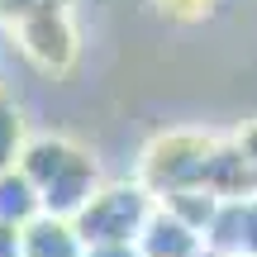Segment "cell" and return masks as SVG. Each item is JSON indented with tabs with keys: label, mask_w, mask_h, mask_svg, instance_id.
Returning <instances> with one entry per match:
<instances>
[{
	"label": "cell",
	"mask_w": 257,
	"mask_h": 257,
	"mask_svg": "<svg viewBox=\"0 0 257 257\" xmlns=\"http://www.w3.org/2000/svg\"><path fill=\"white\" fill-rule=\"evenodd\" d=\"M153 210H157V195L143 181H114V186L100 181V191L72 214V224L81 243H138Z\"/></svg>",
	"instance_id": "2"
},
{
	"label": "cell",
	"mask_w": 257,
	"mask_h": 257,
	"mask_svg": "<svg viewBox=\"0 0 257 257\" xmlns=\"http://www.w3.org/2000/svg\"><path fill=\"white\" fill-rule=\"evenodd\" d=\"M19 34V48H24V57L38 67V72H72L76 62V29L72 19H67V10H53V15H34L24 19V24H15Z\"/></svg>",
	"instance_id": "4"
},
{
	"label": "cell",
	"mask_w": 257,
	"mask_h": 257,
	"mask_svg": "<svg viewBox=\"0 0 257 257\" xmlns=\"http://www.w3.org/2000/svg\"><path fill=\"white\" fill-rule=\"evenodd\" d=\"M0 257H24V248H19V229H15V224H0Z\"/></svg>",
	"instance_id": "15"
},
{
	"label": "cell",
	"mask_w": 257,
	"mask_h": 257,
	"mask_svg": "<svg viewBox=\"0 0 257 257\" xmlns=\"http://www.w3.org/2000/svg\"><path fill=\"white\" fill-rule=\"evenodd\" d=\"M157 5H162L167 15H176V19H200V15H210L214 0H157Z\"/></svg>",
	"instance_id": "13"
},
{
	"label": "cell",
	"mask_w": 257,
	"mask_h": 257,
	"mask_svg": "<svg viewBox=\"0 0 257 257\" xmlns=\"http://www.w3.org/2000/svg\"><path fill=\"white\" fill-rule=\"evenodd\" d=\"M205 191H214L219 200L257 195V167L238 148V138H214V153H210V162H205Z\"/></svg>",
	"instance_id": "6"
},
{
	"label": "cell",
	"mask_w": 257,
	"mask_h": 257,
	"mask_svg": "<svg viewBox=\"0 0 257 257\" xmlns=\"http://www.w3.org/2000/svg\"><path fill=\"white\" fill-rule=\"evenodd\" d=\"M214 153V134H200V128H172V134L153 138L143 153V167H138V181L162 200L172 191H186V186H205V162Z\"/></svg>",
	"instance_id": "3"
},
{
	"label": "cell",
	"mask_w": 257,
	"mask_h": 257,
	"mask_svg": "<svg viewBox=\"0 0 257 257\" xmlns=\"http://www.w3.org/2000/svg\"><path fill=\"white\" fill-rule=\"evenodd\" d=\"M19 248H24V257H81L86 243H81V233H76L72 219L34 214V219L19 229Z\"/></svg>",
	"instance_id": "8"
},
{
	"label": "cell",
	"mask_w": 257,
	"mask_h": 257,
	"mask_svg": "<svg viewBox=\"0 0 257 257\" xmlns=\"http://www.w3.org/2000/svg\"><path fill=\"white\" fill-rule=\"evenodd\" d=\"M19 153H24V114L15 100L0 95V172H10L19 162Z\"/></svg>",
	"instance_id": "11"
},
{
	"label": "cell",
	"mask_w": 257,
	"mask_h": 257,
	"mask_svg": "<svg viewBox=\"0 0 257 257\" xmlns=\"http://www.w3.org/2000/svg\"><path fill=\"white\" fill-rule=\"evenodd\" d=\"M200 248H205V233L191 229L186 219H176L167 205H157L148 214L143 233H138V252L143 257H195Z\"/></svg>",
	"instance_id": "7"
},
{
	"label": "cell",
	"mask_w": 257,
	"mask_h": 257,
	"mask_svg": "<svg viewBox=\"0 0 257 257\" xmlns=\"http://www.w3.org/2000/svg\"><path fill=\"white\" fill-rule=\"evenodd\" d=\"M81 257H143L138 243H86Z\"/></svg>",
	"instance_id": "14"
},
{
	"label": "cell",
	"mask_w": 257,
	"mask_h": 257,
	"mask_svg": "<svg viewBox=\"0 0 257 257\" xmlns=\"http://www.w3.org/2000/svg\"><path fill=\"white\" fill-rule=\"evenodd\" d=\"M205 243L224 257H257V195L219 200L210 229H205Z\"/></svg>",
	"instance_id": "5"
},
{
	"label": "cell",
	"mask_w": 257,
	"mask_h": 257,
	"mask_svg": "<svg viewBox=\"0 0 257 257\" xmlns=\"http://www.w3.org/2000/svg\"><path fill=\"white\" fill-rule=\"evenodd\" d=\"M238 148H243V153H248V162L257 167V124H248V128H243V134H238Z\"/></svg>",
	"instance_id": "16"
},
{
	"label": "cell",
	"mask_w": 257,
	"mask_h": 257,
	"mask_svg": "<svg viewBox=\"0 0 257 257\" xmlns=\"http://www.w3.org/2000/svg\"><path fill=\"white\" fill-rule=\"evenodd\" d=\"M34 214H43V200H38V186L29 181L19 167L0 172V224H15L24 229Z\"/></svg>",
	"instance_id": "9"
},
{
	"label": "cell",
	"mask_w": 257,
	"mask_h": 257,
	"mask_svg": "<svg viewBox=\"0 0 257 257\" xmlns=\"http://www.w3.org/2000/svg\"><path fill=\"white\" fill-rule=\"evenodd\" d=\"M19 172L38 186V200H43V214H57V219H72L95 191H100V167H95L91 153H81L67 138H34L19 153Z\"/></svg>",
	"instance_id": "1"
},
{
	"label": "cell",
	"mask_w": 257,
	"mask_h": 257,
	"mask_svg": "<svg viewBox=\"0 0 257 257\" xmlns=\"http://www.w3.org/2000/svg\"><path fill=\"white\" fill-rule=\"evenodd\" d=\"M157 205H167L176 219H186L191 229H200V233H205V229H210V219H214V210H219V195L205 191V186H186V191L162 195Z\"/></svg>",
	"instance_id": "10"
},
{
	"label": "cell",
	"mask_w": 257,
	"mask_h": 257,
	"mask_svg": "<svg viewBox=\"0 0 257 257\" xmlns=\"http://www.w3.org/2000/svg\"><path fill=\"white\" fill-rule=\"evenodd\" d=\"M67 10V0H0V24H24L34 15H53Z\"/></svg>",
	"instance_id": "12"
}]
</instances>
